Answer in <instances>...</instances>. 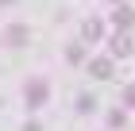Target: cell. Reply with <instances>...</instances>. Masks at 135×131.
I'll return each instance as SVG.
<instances>
[{
  "mask_svg": "<svg viewBox=\"0 0 135 131\" xmlns=\"http://www.w3.org/2000/svg\"><path fill=\"white\" fill-rule=\"evenodd\" d=\"M46 81L42 77H35V81H27V89H23V96H27V108H42L46 104Z\"/></svg>",
  "mask_w": 135,
  "mask_h": 131,
  "instance_id": "cell-1",
  "label": "cell"
},
{
  "mask_svg": "<svg viewBox=\"0 0 135 131\" xmlns=\"http://www.w3.org/2000/svg\"><path fill=\"white\" fill-rule=\"evenodd\" d=\"M124 100H127V104L135 108V85H127V89H124Z\"/></svg>",
  "mask_w": 135,
  "mask_h": 131,
  "instance_id": "cell-10",
  "label": "cell"
},
{
  "mask_svg": "<svg viewBox=\"0 0 135 131\" xmlns=\"http://www.w3.org/2000/svg\"><path fill=\"white\" fill-rule=\"evenodd\" d=\"M112 4H120V0H112Z\"/></svg>",
  "mask_w": 135,
  "mask_h": 131,
  "instance_id": "cell-13",
  "label": "cell"
},
{
  "mask_svg": "<svg viewBox=\"0 0 135 131\" xmlns=\"http://www.w3.org/2000/svg\"><path fill=\"white\" fill-rule=\"evenodd\" d=\"M89 73L100 77V81H108V77H112V58H93V62H89Z\"/></svg>",
  "mask_w": 135,
  "mask_h": 131,
  "instance_id": "cell-4",
  "label": "cell"
},
{
  "mask_svg": "<svg viewBox=\"0 0 135 131\" xmlns=\"http://www.w3.org/2000/svg\"><path fill=\"white\" fill-rule=\"evenodd\" d=\"M4 39H8L12 46H23V42L31 39V31H27V23H12V27H8V35H4Z\"/></svg>",
  "mask_w": 135,
  "mask_h": 131,
  "instance_id": "cell-3",
  "label": "cell"
},
{
  "mask_svg": "<svg viewBox=\"0 0 135 131\" xmlns=\"http://www.w3.org/2000/svg\"><path fill=\"white\" fill-rule=\"evenodd\" d=\"M100 31H104V27H100V20H85V23H81V35H85L89 42L100 39Z\"/></svg>",
  "mask_w": 135,
  "mask_h": 131,
  "instance_id": "cell-6",
  "label": "cell"
},
{
  "mask_svg": "<svg viewBox=\"0 0 135 131\" xmlns=\"http://www.w3.org/2000/svg\"><path fill=\"white\" fill-rule=\"evenodd\" d=\"M108 54H112V58H127V54H131V35H127V31H116L112 39H108Z\"/></svg>",
  "mask_w": 135,
  "mask_h": 131,
  "instance_id": "cell-2",
  "label": "cell"
},
{
  "mask_svg": "<svg viewBox=\"0 0 135 131\" xmlns=\"http://www.w3.org/2000/svg\"><path fill=\"white\" fill-rule=\"evenodd\" d=\"M0 4H12V0H0Z\"/></svg>",
  "mask_w": 135,
  "mask_h": 131,
  "instance_id": "cell-12",
  "label": "cell"
},
{
  "mask_svg": "<svg viewBox=\"0 0 135 131\" xmlns=\"http://www.w3.org/2000/svg\"><path fill=\"white\" fill-rule=\"evenodd\" d=\"M131 20H135V12L127 8V4H120V8L112 12V23H116L120 31H127V27H131Z\"/></svg>",
  "mask_w": 135,
  "mask_h": 131,
  "instance_id": "cell-5",
  "label": "cell"
},
{
  "mask_svg": "<svg viewBox=\"0 0 135 131\" xmlns=\"http://www.w3.org/2000/svg\"><path fill=\"white\" fill-rule=\"evenodd\" d=\"M108 123H112V127H124V123H127V116L116 108V112H108Z\"/></svg>",
  "mask_w": 135,
  "mask_h": 131,
  "instance_id": "cell-7",
  "label": "cell"
},
{
  "mask_svg": "<svg viewBox=\"0 0 135 131\" xmlns=\"http://www.w3.org/2000/svg\"><path fill=\"white\" fill-rule=\"evenodd\" d=\"M77 108H81V112H93L97 100H93V96H77Z\"/></svg>",
  "mask_w": 135,
  "mask_h": 131,
  "instance_id": "cell-8",
  "label": "cell"
},
{
  "mask_svg": "<svg viewBox=\"0 0 135 131\" xmlns=\"http://www.w3.org/2000/svg\"><path fill=\"white\" fill-rule=\"evenodd\" d=\"M66 58H70V62H81L85 50H81V46H70V50H66Z\"/></svg>",
  "mask_w": 135,
  "mask_h": 131,
  "instance_id": "cell-9",
  "label": "cell"
},
{
  "mask_svg": "<svg viewBox=\"0 0 135 131\" xmlns=\"http://www.w3.org/2000/svg\"><path fill=\"white\" fill-rule=\"evenodd\" d=\"M23 131H42V127H39V123H27V127H23Z\"/></svg>",
  "mask_w": 135,
  "mask_h": 131,
  "instance_id": "cell-11",
  "label": "cell"
}]
</instances>
